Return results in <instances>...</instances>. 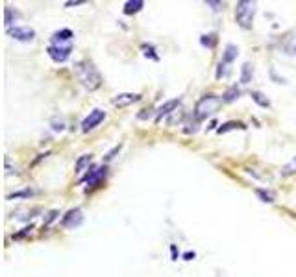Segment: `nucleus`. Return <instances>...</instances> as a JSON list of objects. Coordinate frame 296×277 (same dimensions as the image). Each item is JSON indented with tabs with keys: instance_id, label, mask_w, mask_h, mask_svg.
I'll return each mask as SVG.
<instances>
[{
	"instance_id": "nucleus-8",
	"label": "nucleus",
	"mask_w": 296,
	"mask_h": 277,
	"mask_svg": "<svg viewBox=\"0 0 296 277\" xmlns=\"http://www.w3.org/2000/svg\"><path fill=\"white\" fill-rule=\"evenodd\" d=\"M82 220H84V216H82V211L80 209H73V211H69V213L63 216V226L65 227H78L80 224H82Z\"/></svg>"
},
{
	"instance_id": "nucleus-14",
	"label": "nucleus",
	"mask_w": 296,
	"mask_h": 277,
	"mask_svg": "<svg viewBox=\"0 0 296 277\" xmlns=\"http://www.w3.org/2000/svg\"><path fill=\"white\" fill-rule=\"evenodd\" d=\"M237 54H239V48H237L235 45H228L222 54V63H226V65L231 63V61L237 58Z\"/></svg>"
},
{
	"instance_id": "nucleus-24",
	"label": "nucleus",
	"mask_w": 296,
	"mask_h": 277,
	"mask_svg": "<svg viewBox=\"0 0 296 277\" xmlns=\"http://www.w3.org/2000/svg\"><path fill=\"white\" fill-rule=\"evenodd\" d=\"M143 50H145V56L146 58H148V56H150L152 59H154V61H158V56H156V54H154V46H150V45H143Z\"/></svg>"
},
{
	"instance_id": "nucleus-18",
	"label": "nucleus",
	"mask_w": 296,
	"mask_h": 277,
	"mask_svg": "<svg viewBox=\"0 0 296 277\" xmlns=\"http://www.w3.org/2000/svg\"><path fill=\"white\" fill-rule=\"evenodd\" d=\"M293 174H296V155L282 168V176H285V178H289V176H293Z\"/></svg>"
},
{
	"instance_id": "nucleus-22",
	"label": "nucleus",
	"mask_w": 296,
	"mask_h": 277,
	"mask_svg": "<svg viewBox=\"0 0 296 277\" xmlns=\"http://www.w3.org/2000/svg\"><path fill=\"white\" fill-rule=\"evenodd\" d=\"M252 80V65L250 63H244L243 65V72H241V82L243 84H248Z\"/></svg>"
},
{
	"instance_id": "nucleus-29",
	"label": "nucleus",
	"mask_w": 296,
	"mask_h": 277,
	"mask_svg": "<svg viewBox=\"0 0 296 277\" xmlns=\"http://www.w3.org/2000/svg\"><path fill=\"white\" fill-rule=\"evenodd\" d=\"M80 4H84L82 0H74V2H65V6L67 7H71V6H80Z\"/></svg>"
},
{
	"instance_id": "nucleus-12",
	"label": "nucleus",
	"mask_w": 296,
	"mask_h": 277,
	"mask_svg": "<svg viewBox=\"0 0 296 277\" xmlns=\"http://www.w3.org/2000/svg\"><path fill=\"white\" fill-rule=\"evenodd\" d=\"M17 19H19V13L17 11H13L11 7L4 9V26H6V30H11V26L17 22Z\"/></svg>"
},
{
	"instance_id": "nucleus-5",
	"label": "nucleus",
	"mask_w": 296,
	"mask_h": 277,
	"mask_svg": "<svg viewBox=\"0 0 296 277\" xmlns=\"http://www.w3.org/2000/svg\"><path fill=\"white\" fill-rule=\"evenodd\" d=\"M105 118V111L102 109H93L89 115L84 118V122H82V131L84 133H87V131H91V129H95L97 126H100V124L104 122Z\"/></svg>"
},
{
	"instance_id": "nucleus-20",
	"label": "nucleus",
	"mask_w": 296,
	"mask_h": 277,
	"mask_svg": "<svg viewBox=\"0 0 296 277\" xmlns=\"http://www.w3.org/2000/svg\"><path fill=\"white\" fill-rule=\"evenodd\" d=\"M200 43H202L204 46H207V48H213V46L217 45V35H215V33H207V35H202Z\"/></svg>"
},
{
	"instance_id": "nucleus-10",
	"label": "nucleus",
	"mask_w": 296,
	"mask_h": 277,
	"mask_svg": "<svg viewBox=\"0 0 296 277\" xmlns=\"http://www.w3.org/2000/svg\"><path fill=\"white\" fill-rule=\"evenodd\" d=\"M105 174H107V168L104 167H95L91 168V172H89V176H87V183L89 185H97V183H100V180H104Z\"/></svg>"
},
{
	"instance_id": "nucleus-25",
	"label": "nucleus",
	"mask_w": 296,
	"mask_h": 277,
	"mask_svg": "<svg viewBox=\"0 0 296 277\" xmlns=\"http://www.w3.org/2000/svg\"><path fill=\"white\" fill-rule=\"evenodd\" d=\"M205 6L213 7L215 11H220V9L224 7V2H213V0H207V2H205Z\"/></svg>"
},
{
	"instance_id": "nucleus-26",
	"label": "nucleus",
	"mask_w": 296,
	"mask_h": 277,
	"mask_svg": "<svg viewBox=\"0 0 296 277\" xmlns=\"http://www.w3.org/2000/svg\"><path fill=\"white\" fill-rule=\"evenodd\" d=\"M58 218V211H52V213H48V216H46V220H45V226H48L52 220H56Z\"/></svg>"
},
{
	"instance_id": "nucleus-30",
	"label": "nucleus",
	"mask_w": 296,
	"mask_h": 277,
	"mask_svg": "<svg viewBox=\"0 0 296 277\" xmlns=\"http://www.w3.org/2000/svg\"><path fill=\"white\" fill-rule=\"evenodd\" d=\"M185 259H187V261H191V259H195V253L187 252V253H185Z\"/></svg>"
},
{
	"instance_id": "nucleus-7",
	"label": "nucleus",
	"mask_w": 296,
	"mask_h": 277,
	"mask_svg": "<svg viewBox=\"0 0 296 277\" xmlns=\"http://www.w3.org/2000/svg\"><path fill=\"white\" fill-rule=\"evenodd\" d=\"M139 100H141V94H137V92H120V94L111 98V103L117 107H126V105H132Z\"/></svg>"
},
{
	"instance_id": "nucleus-21",
	"label": "nucleus",
	"mask_w": 296,
	"mask_h": 277,
	"mask_svg": "<svg viewBox=\"0 0 296 277\" xmlns=\"http://www.w3.org/2000/svg\"><path fill=\"white\" fill-rule=\"evenodd\" d=\"M256 194L261 198V201H267V203H272L274 201V194L265 190V188H256Z\"/></svg>"
},
{
	"instance_id": "nucleus-15",
	"label": "nucleus",
	"mask_w": 296,
	"mask_h": 277,
	"mask_svg": "<svg viewBox=\"0 0 296 277\" xmlns=\"http://www.w3.org/2000/svg\"><path fill=\"white\" fill-rule=\"evenodd\" d=\"M89 165H91V155H82L78 161H76V167H74L76 174H82Z\"/></svg>"
},
{
	"instance_id": "nucleus-13",
	"label": "nucleus",
	"mask_w": 296,
	"mask_h": 277,
	"mask_svg": "<svg viewBox=\"0 0 296 277\" xmlns=\"http://www.w3.org/2000/svg\"><path fill=\"white\" fill-rule=\"evenodd\" d=\"M143 6H145V2L143 0H128L124 4V13L126 15H132V13H137L143 9Z\"/></svg>"
},
{
	"instance_id": "nucleus-4",
	"label": "nucleus",
	"mask_w": 296,
	"mask_h": 277,
	"mask_svg": "<svg viewBox=\"0 0 296 277\" xmlns=\"http://www.w3.org/2000/svg\"><path fill=\"white\" fill-rule=\"evenodd\" d=\"M48 56L52 59L54 63H65L71 52H73V46L71 45H50L48 46Z\"/></svg>"
},
{
	"instance_id": "nucleus-2",
	"label": "nucleus",
	"mask_w": 296,
	"mask_h": 277,
	"mask_svg": "<svg viewBox=\"0 0 296 277\" xmlns=\"http://www.w3.org/2000/svg\"><path fill=\"white\" fill-rule=\"evenodd\" d=\"M256 9H257V4L252 2V0H241V2H237V6H235L237 24L241 26V28H244V30L252 28L254 17H256Z\"/></svg>"
},
{
	"instance_id": "nucleus-19",
	"label": "nucleus",
	"mask_w": 296,
	"mask_h": 277,
	"mask_svg": "<svg viewBox=\"0 0 296 277\" xmlns=\"http://www.w3.org/2000/svg\"><path fill=\"white\" fill-rule=\"evenodd\" d=\"M235 128H241V129H244V124L243 122H226V124H222L220 128L217 129L218 133H226V131H230V129H235Z\"/></svg>"
},
{
	"instance_id": "nucleus-16",
	"label": "nucleus",
	"mask_w": 296,
	"mask_h": 277,
	"mask_svg": "<svg viewBox=\"0 0 296 277\" xmlns=\"http://www.w3.org/2000/svg\"><path fill=\"white\" fill-rule=\"evenodd\" d=\"M239 94H241V89L237 87V85H231L230 89L224 92V102H233V100H237L239 98Z\"/></svg>"
},
{
	"instance_id": "nucleus-11",
	"label": "nucleus",
	"mask_w": 296,
	"mask_h": 277,
	"mask_svg": "<svg viewBox=\"0 0 296 277\" xmlns=\"http://www.w3.org/2000/svg\"><path fill=\"white\" fill-rule=\"evenodd\" d=\"M74 37L73 30H69V28H63V30H59L52 35V41L54 45H63V43H69L71 39Z\"/></svg>"
},
{
	"instance_id": "nucleus-28",
	"label": "nucleus",
	"mask_w": 296,
	"mask_h": 277,
	"mask_svg": "<svg viewBox=\"0 0 296 277\" xmlns=\"http://www.w3.org/2000/svg\"><path fill=\"white\" fill-rule=\"evenodd\" d=\"M52 129L54 131H63V129H65V126H63V122H54V126H52Z\"/></svg>"
},
{
	"instance_id": "nucleus-6",
	"label": "nucleus",
	"mask_w": 296,
	"mask_h": 277,
	"mask_svg": "<svg viewBox=\"0 0 296 277\" xmlns=\"http://www.w3.org/2000/svg\"><path fill=\"white\" fill-rule=\"evenodd\" d=\"M15 41H20V43H30L35 39V30L30 28V26H15L11 30H6Z\"/></svg>"
},
{
	"instance_id": "nucleus-9",
	"label": "nucleus",
	"mask_w": 296,
	"mask_h": 277,
	"mask_svg": "<svg viewBox=\"0 0 296 277\" xmlns=\"http://www.w3.org/2000/svg\"><path fill=\"white\" fill-rule=\"evenodd\" d=\"M180 103H182V98H172V100H169V102H165L158 109V113H156V118L161 120L165 115H171L172 111H176V107L180 105Z\"/></svg>"
},
{
	"instance_id": "nucleus-3",
	"label": "nucleus",
	"mask_w": 296,
	"mask_h": 277,
	"mask_svg": "<svg viewBox=\"0 0 296 277\" xmlns=\"http://www.w3.org/2000/svg\"><path fill=\"white\" fill-rule=\"evenodd\" d=\"M220 103H222V98L217 96V94H205V96H202L197 102V107H195L197 120H202V118L211 116L220 107Z\"/></svg>"
},
{
	"instance_id": "nucleus-17",
	"label": "nucleus",
	"mask_w": 296,
	"mask_h": 277,
	"mask_svg": "<svg viewBox=\"0 0 296 277\" xmlns=\"http://www.w3.org/2000/svg\"><path fill=\"white\" fill-rule=\"evenodd\" d=\"M37 192V190H33V188H24V190H19V192H13L7 196V200H19V198H30L33 194Z\"/></svg>"
},
{
	"instance_id": "nucleus-27",
	"label": "nucleus",
	"mask_w": 296,
	"mask_h": 277,
	"mask_svg": "<svg viewBox=\"0 0 296 277\" xmlns=\"http://www.w3.org/2000/svg\"><path fill=\"white\" fill-rule=\"evenodd\" d=\"M118 150H120V146H115V148H113L111 152H109V154L105 155V161H111V159H113V157H115V154H117Z\"/></svg>"
},
{
	"instance_id": "nucleus-1",
	"label": "nucleus",
	"mask_w": 296,
	"mask_h": 277,
	"mask_svg": "<svg viewBox=\"0 0 296 277\" xmlns=\"http://www.w3.org/2000/svg\"><path fill=\"white\" fill-rule=\"evenodd\" d=\"M74 69H76V74L86 89L97 91L102 85V76L91 59H80L78 63L74 65Z\"/></svg>"
},
{
	"instance_id": "nucleus-23",
	"label": "nucleus",
	"mask_w": 296,
	"mask_h": 277,
	"mask_svg": "<svg viewBox=\"0 0 296 277\" xmlns=\"http://www.w3.org/2000/svg\"><path fill=\"white\" fill-rule=\"evenodd\" d=\"M250 96H252V100H254V102L259 103L261 107H269V105H270L269 100H267V98H265L263 94H261V92H257V91H254V92H252Z\"/></svg>"
}]
</instances>
